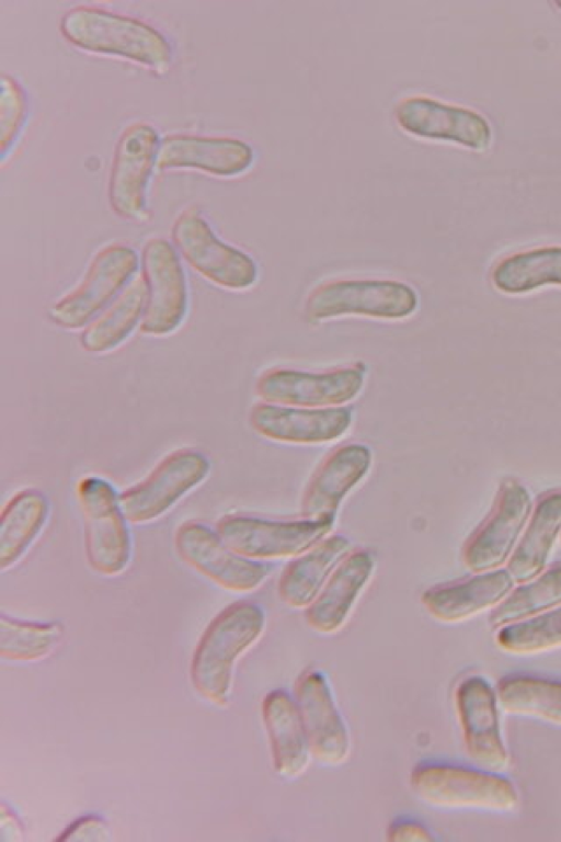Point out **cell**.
<instances>
[{"label": "cell", "mask_w": 561, "mask_h": 842, "mask_svg": "<svg viewBox=\"0 0 561 842\" xmlns=\"http://www.w3.org/2000/svg\"><path fill=\"white\" fill-rule=\"evenodd\" d=\"M500 707L511 715L561 726V681L535 675H510L499 681Z\"/></svg>", "instance_id": "28"}, {"label": "cell", "mask_w": 561, "mask_h": 842, "mask_svg": "<svg viewBox=\"0 0 561 842\" xmlns=\"http://www.w3.org/2000/svg\"><path fill=\"white\" fill-rule=\"evenodd\" d=\"M531 505L530 494L522 483L505 480L489 515L466 542L463 564L476 573L501 566L513 550Z\"/></svg>", "instance_id": "16"}, {"label": "cell", "mask_w": 561, "mask_h": 842, "mask_svg": "<svg viewBox=\"0 0 561 842\" xmlns=\"http://www.w3.org/2000/svg\"><path fill=\"white\" fill-rule=\"evenodd\" d=\"M414 288L390 278H336L316 286L307 296L304 316L319 322L342 316L385 320L410 317L417 308Z\"/></svg>", "instance_id": "4"}, {"label": "cell", "mask_w": 561, "mask_h": 842, "mask_svg": "<svg viewBox=\"0 0 561 842\" xmlns=\"http://www.w3.org/2000/svg\"><path fill=\"white\" fill-rule=\"evenodd\" d=\"M408 133L428 139L453 141L471 149H485L491 128L479 113L427 96L402 99L394 111Z\"/></svg>", "instance_id": "18"}, {"label": "cell", "mask_w": 561, "mask_h": 842, "mask_svg": "<svg viewBox=\"0 0 561 842\" xmlns=\"http://www.w3.org/2000/svg\"><path fill=\"white\" fill-rule=\"evenodd\" d=\"M260 435L276 442L314 445L344 435L352 424V410L344 406L299 408L275 403H257L249 416Z\"/></svg>", "instance_id": "17"}, {"label": "cell", "mask_w": 561, "mask_h": 842, "mask_svg": "<svg viewBox=\"0 0 561 842\" xmlns=\"http://www.w3.org/2000/svg\"><path fill=\"white\" fill-rule=\"evenodd\" d=\"M174 548L187 566L229 591H253L270 572L266 565L232 551L215 530L199 521H186L176 528Z\"/></svg>", "instance_id": "11"}, {"label": "cell", "mask_w": 561, "mask_h": 842, "mask_svg": "<svg viewBox=\"0 0 561 842\" xmlns=\"http://www.w3.org/2000/svg\"><path fill=\"white\" fill-rule=\"evenodd\" d=\"M137 266L138 257L130 247H104L93 257L81 282L49 309V319L64 329L83 327L117 296Z\"/></svg>", "instance_id": "10"}, {"label": "cell", "mask_w": 561, "mask_h": 842, "mask_svg": "<svg viewBox=\"0 0 561 842\" xmlns=\"http://www.w3.org/2000/svg\"><path fill=\"white\" fill-rule=\"evenodd\" d=\"M561 605V567L550 569L507 595L489 616L493 628L535 616Z\"/></svg>", "instance_id": "30"}, {"label": "cell", "mask_w": 561, "mask_h": 842, "mask_svg": "<svg viewBox=\"0 0 561 842\" xmlns=\"http://www.w3.org/2000/svg\"><path fill=\"white\" fill-rule=\"evenodd\" d=\"M262 720L275 773L286 780L301 776L312 754L295 697L284 689L268 692L262 702Z\"/></svg>", "instance_id": "22"}, {"label": "cell", "mask_w": 561, "mask_h": 842, "mask_svg": "<svg viewBox=\"0 0 561 842\" xmlns=\"http://www.w3.org/2000/svg\"><path fill=\"white\" fill-rule=\"evenodd\" d=\"M495 641L502 650L518 656L560 648L561 605L500 627Z\"/></svg>", "instance_id": "31"}, {"label": "cell", "mask_w": 561, "mask_h": 842, "mask_svg": "<svg viewBox=\"0 0 561 842\" xmlns=\"http://www.w3.org/2000/svg\"><path fill=\"white\" fill-rule=\"evenodd\" d=\"M294 697L312 758L328 766L343 764L351 754L352 739L324 673L302 671L295 682Z\"/></svg>", "instance_id": "15"}, {"label": "cell", "mask_w": 561, "mask_h": 842, "mask_svg": "<svg viewBox=\"0 0 561 842\" xmlns=\"http://www.w3.org/2000/svg\"><path fill=\"white\" fill-rule=\"evenodd\" d=\"M27 115V99L21 84L2 75L0 92V150L3 158L21 133Z\"/></svg>", "instance_id": "32"}, {"label": "cell", "mask_w": 561, "mask_h": 842, "mask_svg": "<svg viewBox=\"0 0 561 842\" xmlns=\"http://www.w3.org/2000/svg\"><path fill=\"white\" fill-rule=\"evenodd\" d=\"M147 301L140 330L165 335L179 328L187 309L183 268L173 247L162 238L149 239L141 254Z\"/></svg>", "instance_id": "13"}, {"label": "cell", "mask_w": 561, "mask_h": 842, "mask_svg": "<svg viewBox=\"0 0 561 842\" xmlns=\"http://www.w3.org/2000/svg\"><path fill=\"white\" fill-rule=\"evenodd\" d=\"M172 239L190 266L217 286L244 291L256 282L253 259L220 240L195 209H185L175 219Z\"/></svg>", "instance_id": "7"}, {"label": "cell", "mask_w": 561, "mask_h": 842, "mask_svg": "<svg viewBox=\"0 0 561 842\" xmlns=\"http://www.w3.org/2000/svg\"><path fill=\"white\" fill-rule=\"evenodd\" d=\"M1 635L3 647L38 651L48 648L57 639L59 628L55 624L21 622L2 616Z\"/></svg>", "instance_id": "33"}, {"label": "cell", "mask_w": 561, "mask_h": 842, "mask_svg": "<svg viewBox=\"0 0 561 842\" xmlns=\"http://www.w3.org/2000/svg\"><path fill=\"white\" fill-rule=\"evenodd\" d=\"M514 579L505 570L479 572L465 580L437 584L425 590L421 603L442 623L467 621L497 606L511 592Z\"/></svg>", "instance_id": "23"}, {"label": "cell", "mask_w": 561, "mask_h": 842, "mask_svg": "<svg viewBox=\"0 0 561 842\" xmlns=\"http://www.w3.org/2000/svg\"><path fill=\"white\" fill-rule=\"evenodd\" d=\"M374 568L375 558L368 549L358 548L348 553L306 608L308 626L321 635L340 632L369 582Z\"/></svg>", "instance_id": "21"}, {"label": "cell", "mask_w": 561, "mask_h": 842, "mask_svg": "<svg viewBox=\"0 0 561 842\" xmlns=\"http://www.w3.org/2000/svg\"><path fill=\"white\" fill-rule=\"evenodd\" d=\"M386 838L391 842H428L434 837L430 829L411 818H397L386 831Z\"/></svg>", "instance_id": "34"}, {"label": "cell", "mask_w": 561, "mask_h": 842, "mask_svg": "<svg viewBox=\"0 0 561 842\" xmlns=\"http://www.w3.org/2000/svg\"><path fill=\"white\" fill-rule=\"evenodd\" d=\"M492 278L496 288L510 294L526 293L545 284L561 285V248L514 254L496 266Z\"/></svg>", "instance_id": "29"}, {"label": "cell", "mask_w": 561, "mask_h": 842, "mask_svg": "<svg viewBox=\"0 0 561 842\" xmlns=\"http://www.w3.org/2000/svg\"><path fill=\"white\" fill-rule=\"evenodd\" d=\"M366 366L362 362L313 373L274 367L260 375L255 392L270 403L299 408L339 407L363 389Z\"/></svg>", "instance_id": "9"}, {"label": "cell", "mask_w": 561, "mask_h": 842, "mask_svg": "<svg viewBox=\"0 0 561 842\" xmlns=\"http://www.w3.org/2000/svg\"><path fill=\"white\" fill-rule=\"evenodd\" d=\"M371 462V451L365 444L350 443L332 451L305 489L301 516L335 520L342 501L366 477Z\"/></svg>", "instance_id": "19"}, {"label": "cell", "mask_w": 561, "mask_h": 842, "mask_svg": "<svg viewBox=\"0 0 561 842\" xmlns=\"http://www.w3.org/2000/svg\"><path fill=\"white\" fill-rule=\"evenodd\" d=\"M210 470L208 458L194 450H178L165 456L138 483L119 494L129 523L152 522L197 488Z\"/></svg>", "instance_id": "8"}, {"label": "cell", "mask_w": 561, "mask_h": 842, "mask_svg": "<svg viewBox=\"0 0 561 842\" xmlns=\"http://www.w3.org/2000/svg\"><path fill=\"white\" fill-rule=\"evenodd\" d=\"M560 531L561 492H551L538 501L528 527L508 561V572L514 581L523 583L539 576Z\"/></svg>", "instance_id": "26"}, {"label": "cell", "mask_w": 561, "mask_h": 842, "mask_svg": "<svg viewBox=\"0 0 561 842\" xmlns=\"http://www.w3.org/2000/svg\"><path fill=\"white\" fill-rule=\"evenodd\" d=\"M59 29L69 43L84 50L134 60L159 76L170 69L172 49L169 41L141 20L79 5L62 14Z\"/></svg>", "instance_id": "1"}, {"label": "cell", "mask_w": 561, "mask_h": 842, "mask_svg": "<svg viewBox=\"0 0 561 842\" xmlns=\"http://www.w3.org/2000/svg\"><path fill=\"white\" fill-rule=\"evenodd\" d=\"M350 547L347 537L332 535L297 556L279 578L278 595L282 602L295 610L307 608L348 554Z\"/></svg>", "instance_id": "24"}, {"label": "cell", "mask_w": 561, "mask_h": 842, "mask_svg": "<svg viewBox=\"0 0 561 842\" xmlns=\"http://www.w3.org/2000/svg\"><path fill=\"white\" fill-rule=\"evenodd\" d=\"M263 608L239 601L221 611L206 628L195 655L197 685L217 702H226L237 660L253 647L264 633Z\"/></svg>", "instance_id": "2"}, {"label": "cell", "mask_w": 561, "mask_h": 842, "mask_svg": "<svg viewBox=\"0 0 561 842\" xmlns=\"http://www.w3.org/2000/svg\"><path fill=\"white\" fill-rule=\"evenodd\" d=\"M409 784L422 801L440 808L506 812L518 804L514 784L499 772L482 767L420 762L411 770Z\"/></svg>", "instance_id": "3"}, {"label": "cell", "mask_w": 561, "mask_h": 842, "mask_svg": "<svg viewBox=\"0 0 561 842\" xmlns=\"http://www.w3.org/2000/svg\"><path fill=\"white\" fill-rule=\"evenodd\" d=\"M158 147V134L149 124H131L121 134L108 179L110 205L119 217L135 221L148 218L146 191Z\"/></svg>", "instance_id": "12"}, {"label": "cell", "mask_w": 561, "mask_h": 842, "mask_svg": "<svg viewBox=\"0 0 561 842\" xmlns=\"http://www.w3.org/2000/svg\"><path fill=\"white\" fill-rule=\"evenodd\" d=\"M77 498L90 568L106 577L121 574L130 562L131 537L119 494L108 480L87 476L77 485Z\"/></svg>", "instance_id": "5"}, {"label": "cell", "mask_w": 561, "mask_h": 842, "mask_svg": "<svg viewBox=\"0 0 561 842\" xmlns=\"http://www.w3.org/2000/svg\"><path fill=\"white\" fill-rule=\"evenodd\" d=\"M253 159L252 147L238 138L173 134L159 143L156 166L159 169L192 168L215 175L233 177L248 170Z\"/></svg>", "instance_id": "20"}, {"label": "cell", "mask_w": 561, "mask_h": 842, "mask_svg": "<svg viewBox=\"0 0 561 842\" xmlns=\"http://www.w3.org/2000/svg\"><path fill=\"white\" fill-rule=\"evenodd\" d=\"M146 301V283L142 276L137 277L83 330L81 346L90 353H103L116 348L142 318Z\"/></svg>", "instance_id": "27"}, {"label": "cell", "mask_w": 561, "mask_h": 842, "mask_svg": "<svg viewBox=\"0 0 561 842\" xmlns=\"http://www.w3.org/2000/svg\"><path fill=\"white\" fill-rule=\"evenodd\" d=\"M334 520L274 521L247 514L221 517L215 531L238 555L251 560L297 557L331 533Z\"/></svg>", "instance_id": "6"}, {"label": "cell", "mask_w": 561, "mask_h": 842, "mask_svg": "<svg viewBox=\"0 0 561 842\" xmlns=\"http://www.w3.org/2000/svg\"><path fill=\"white\" fill-rule=\"evenodd\" d=\"M455 706L468 756L480 767L502 772L508 764L496 691L480 675L459 682Z\"/></svg>", "instance_id": "14"}, {"label": "cell", "mask_w": 561, "mask_h": 842, "mask_svg": "<svg viewBox=\"0 0 561 842\" xmlns=\"http://www.w3.org/2000/svg\"><path fill=\"white\" fill-rule=\"evenodd\" d=\"M50 514L48 498L38 489L16 492L0 516V569L15 566L44 530Z\"/></svg>", "instance_id": "25"}]
</instances>
